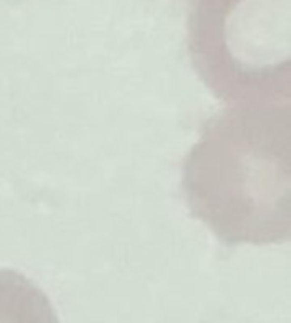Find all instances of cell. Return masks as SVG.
Masks as SVG:
<instances>
[{
    "label": "cell",
    "mask_w": 291,
    "mask_h": 323,
    "mask_svg": "<svg viewBox=\"0 0 291 323\" xmlns=\"http://www.w3.org/2000/svg\"><path fill=\"white\" fill-rule=\"evenodd\" d=\"M189 51L218 99L288 102L290 0H195Z\"/></svg>",
    "instance_id": "1"
}]
</instances>
